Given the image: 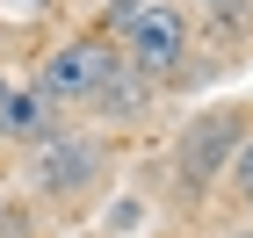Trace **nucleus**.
<instances>
[{
  "mask_svg": "<svg viewBox=\"0 0 253 238\" xmlns=\"http://www.w3.org/2000/svg\"><path fill=\"white\" fill-rule=\"evenodd\" d=\"M123 29V58L137 65L145 79H167L188 65V15L174 0H130L123 15H109Z\"/></svg>",
  "mask_w": 253,
  "mask_h": 238,
  "instance_id": "f257e3e1",
  "label": "nucleus"
},
{
  "mask_svg": "<svg viewBox=\"0 0 253 238\" xmlns=\"http://www.w3.org/2000/svg\"><path fill=\"white\" fill-rule=\"evenodd\" d=\"M109 65H116V51H109L101 36H73V43H58V51L43 58L37 94L51 101V108H80V101H94V94H101Z\"/></svg>",
  "mask_w": 253,
  "mask_h": 238,
  "instance_id": "f03ea898",
  "label": "nucleus"
},
{
  "mask_svg": "<svg viewBox=\"0 0 253 238\" xmlns=\"http://www.w3.org/2000/svg\"><path fill=\"white\" fill-rule=\"evenodd\" d=\"M87 180H94V144L87 137H51V130H43L37 137V188L73 195V188H87Z\"/></svg>",
  "mask_w": 253,
  "mask_h": 238,
  "instance_id": "7ed1b4c3",
  "label": "nucleus"
},
{
  "mask_svg": "<svg viewBox=\"0 0 253 238\" xmlns=\"http://www.w3.org/2000/svg\"><path fill=\"white\" fill-rule=\"evenodd\" d=\"M51 101L37 94V87H15V79H0V137H15V144H37L43 130H51Z\"/></svg>",
  "mask_w": 253,
  "mask_h": 238,
  "instance_id": "20e7f679",
  "label": "nucleus"
},
{
  "mask_svg": "<svg viewBox=\"0 0 253 238\" xmlns=\"http://www.w3.org/2000/svg\"><path fill=\"white\" fill-rule=\"evenodd\" d=\"M145 94H152V87H145V72H137L130 58H116V65H109V79H101V94H94V108H109L116 123H130L137 108H145Z\"/></svg>",
  "mask_w": 253,
  "mask_h": 238,
  "instance_id": "39448f33",
  "label": "nucleus"
},
{
  "mask_svg": "<svg viewBox=\"0 0 253 238\" xmlns=\"http://www.w3.org/2000/svg\"><path fill=\"white\" fill-rule=\"evenodd\" d=\"M232 180H239V195H246V209H253V137L239 144V159H232Z\"/></svg>",
  "mask_w": 253,
  "mask_h": 238,
  "instance_id": "423d86ee",
  "label": "nucleus"
},
{
  "mask_svg": "<svg viewBox=\"0 0 253 238\" xmlns=\"http://www.w3.org/2000/svg\"><path fill=\"white\" fill-rule=\"evenodd\" d=\"M0 15L7 22H37V15H51V0H0Z\"/></svg>",
  "mask_w": 253,
  "mask_h": 238,
  "instance_id": "0eeeda50",
  "label": "nucleus"
},
{
  "mask_svg": "<svg viewBox=\"0 0 253 238\" xmlns=\"http://www.w3.org/2000/svg\"><path fill=\"white\" fill-rule=\"evenodd\" d=\"M101 7H109V15H123V7H130V0H101Z\"/></svg>",
  "mask_w": 253,
  "mask_h": 238,
  "instance_id": "6e6552de",
  "label": "nucleus"
},
{
  "mask_svg": "<svg viewBox=\"0 0 253 238\" xmlns=\"http://www.w3.org/2000/svg\"><path fill=\"white\" fill-rule=\"evenodd\" d=\"M232 238H253V231H232Z\"/></svg>",
  "mask_w": 253,
  "mask_h": 238,
  "instance_id": "1a4fd4ad",
  "label": "nucleus"
}]
</instances>
